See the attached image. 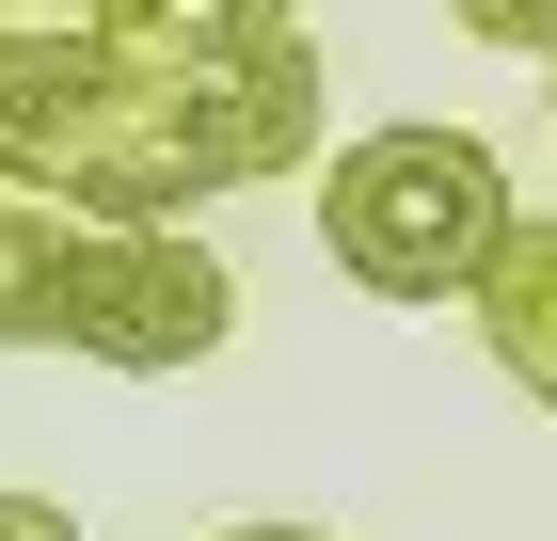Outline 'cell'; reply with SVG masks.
Segmentation results:
<instances>
[{
    "mask_svg": "<svg viewBox=\"0 0 557 541\" xmlns=\"http://www.w3.org/2000/svg\"><path fill=\"white\" fill-rule=\"evenodd\" d=\"M208 541H335V526H208Z\"/></svg>",
    "mask_w": 557,
    "mask_h": 541,
    "instance_id": "obj_9",
    "label": "cell"
},
{
    "mask_svg": "<svg viewBox=\"0 0 557 541\" xmlns=\"http://www.w3.org/2000/svg\"><path fill=\"white\" fill-rule=\"evenodd\" d=\"M112 16V64L144 81H239L271 48H302V0H96Z\"/></svg>",
    "mask_w": 557,
    "mask_h": 541,
    "instance_id": "obj_4",
    "label": "cell"
},
{
    "mask_svg": "<svg viewBox=\"0 0 557 541\" xmlns=\"http://www.w3.org/2000/svg\"><path fill=\"white\" fill-rule=\"evenodd\" d=\"M446 16H462L478 48H542V64H557V0H446Z\"/></svg>",
    "mask_w": 557,
    "mask_h": 541,
    "instance_id": "obj_7",
    "label": "cell"
},
{
    "mask_svg": "<svg viewBox=\"0 0 557 541\" xmlns=\"http://www.w3.org/2000/svg\"><path fill=\"white\" fill-rule=\"evenodd\" d=\"M462 319H478V351H494V367H510L525 398L557 415V208L510 223V255H494V287H478Z\"/></svg>",
    "mask_w": 557,
    "mask_h": 541,
    "instance_id": "obj_6",
    "label": "cell"
},
{
    "mask_svg": "<svg viewBox=\"0 0 557 541\" xmlns=\"http://www.w3.org/2000/svg\"><path fill=\"white\" fill-rule=\"evenodd\" d=\"M319 160V48H271L239 81H112L33 144V192H64L81 223H191L208 192H256V175Z\"/></svg>",
    "mask_w": 557,
    "mask_h": 541,
    "instance_id": "obj_1",
    "label": "cell"
},
{
    "mask_svg": "<svg viewBox=\"0 0 557 541\" xmlns=\"http://www.w3.org/2000/svg\"><path fill=\"white\" fill-rule=\"evenodd\" d=\"M510 223L525 208L478 127H367L350 160H319V255L367 303H478Z\"/></svg>",
    "mask_w": 557,
    "mask_h": 541,
    "instance_id": "obj_2",
    "label": "cell"
},
{
    "mask_svg": "<svg viewBox=\"0 0 557 541\" xmlns=\"http://www.w3.org/2000/svg\"><path fill=\"white\" fill-rule=\"evenodd\" d=\"M0 541H81V526H64L48 494H0Z\"/></svg>",
    "mask_w": 557,
    "mask_h": 541,
    "instance_id": "obj_8",
    "label": "cell"
},
{
    "mask_svg": "<svg viewBox=\"0 0 557 541\" xmlns=\"http://www.w3.org/2000/svg\"><path fill=\"white\" fill-rule=\"evenodd\" d=\"M81 239L96 223L64 192H0V351H64L81 319Z\"/></svg>",
    "mask_w": 557,
    "mask_h": 541,
    "instance_id": "obj_5",
    "label": "cell"
},
{
    "mask_svg": "<svg viewBox=\"0 0 557 541\" xmlns=\"http://www.w3.org/2000/svg\"><path fill=\"white\" fill-rule=\"evenodd\" d=\"M0 16H96V0H0Z\"/></svg>",
    "mask_w": 557,
    "mask_h": 541,
    "instance_id": "obj_10",
    "label": "cell"
},
{
    "mask_svg": "<svg viewBox=\"0 0 557 541\" xmlns=\"http://www.w3.org/2000/svg\"><path fill=\"white\" fill-rule=\"evenodd\" d=\"M0 192H33V160H16V144H0Z\"/></svg>",
    "mask_w": 557,
    "mask_h": 541,
    "instance_id": "obj_11",
    "label": "cell"
},
{
    "mask_svg": "<svg viewBox=\"0 0 557 541\" xmlns=\"http://www.w3.org/2000/svg\"><path fill=\"white\" fill-rule=\"evenodd\" d=\"M223 334H239V271H223L191 223H96L81 239V319H64L81 367L160 382V367H208Z\"/></svg>",
    "mask_w": 557,
    "mask_h": 541,
    "instance_id": "obj_3",
    "label": "cell"
}]
</instances>
